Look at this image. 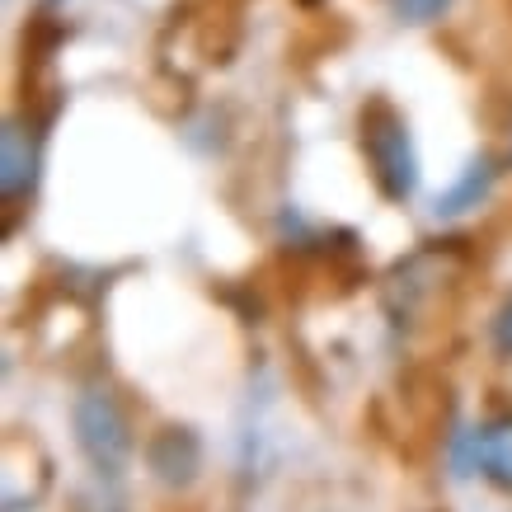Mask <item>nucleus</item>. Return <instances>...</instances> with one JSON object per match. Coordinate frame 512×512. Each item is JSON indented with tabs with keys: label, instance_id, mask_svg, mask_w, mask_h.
I'll list each match as a JSON object with an SVG mask.
<instances>
[{
	"label": "nucleus",
	"instance_id": "f257e3e1",
	"mask_svg": "<svg viewBox=\"0 0 512 512\" xmlns=\"http://www.w3.org/2000/svg\"><path fill=\"white\" fill-rule=\"evenodd\" d=\"M357 132H362V156H367L376 193L404 207L419 193V151H414V132L404 123V113L390 99H367Z\"/></svg>",
	"mask_w": 512,
	"mask_h": 512
},
{
	"label": "nucleus",
	"instance_id": "f03ea898",
	"mask_svg": "<svg viewBox=\"0 0 512 512\" xmlns=\"http://www.w3.org/2000/svg\"><path fill=\"white\" fill-rule=\"evenodd\" d=\"M71 433H76L85 466L99 480H123L127 466H132V451H137V437H132V423H127L123 404L109 386L80 390L76 404H71Z\"/></svg>",
	"mask_w": 512,
	"mask_h": 512
},
{
	"label": "nucleus",
	"instance_id": "7ed1b4c3",
	"mask_svg": "<svg viewBox=\"0 0 512 512\" xmlns=\"http://www.w3.org/2000/svg\"><path fill=\"white\" fill-rule=\"evenodd\" d=\"M141 456H146L151 480H160L165 489H188L202 470V437L193 428H184V423H165V428L146 437Z\"/></svg>",
	"mask_w": 512,
	"mask_h": 512
},
{
	"label": "nucleus",
	"instance_id": "20e7f679",
	"mask_svg": "<svg viewBox=\"0 0 512 512\" xmlns=\"http://www.w3.org/2000/svg\"><path fill=\"white\" fill-rule=\"evenodd\" d=\"M38 170H43V151H38V132L24 118H5L0 132V198L19 202L38 188Z\"/></svg>",
	"mask_w": 512,
	"mask_h": 512
},
{
	"label": "nucleus",
	"instance_id": "39448f33",
	"mask_svg": "<svg viewBox=\"0 0 512 512\" xmlns=\"http://www.w3.org/2000/svg\"><path fill=\"white\" fill-rule=\"evenodd\" d=\"M470 466L480 470L484 480L512 494V414L508 419H494L489 428L470 437Z\"/></svg>",
	"mask_w": 512,
	"mask_h": 512
},
{
	"label": "nucleus",
	"instance_id": "423d86ee",
	"mask_svg": "<svg viewBox=\"0 0 512 512\" xmlns=\"http://www.w3.org/2000/svg\"><path fill=\"white\" fill-rule=\"evenodd\" d=\"M494 174H498L494 156H475L466 170H461V179L437 198V217L451 221V217H461V212H470V207H480V202L489 198V188H494Z\"/></svg>",
	"mask_w": 512,
	"mask_h": 512
},
{
	"label": "nucleus",
	"instance_id": "0eeeda50",
	"mask_svg": "<svg viewBox=\"0 0 512 512\" xmlns=\"http://www.w3.org/2000/svg\"><path fill=\"white\" fill-rule=\"evenodd\" d=\"M447 5L451 0H390L395 19H404V24H433L447 15Z\"/></svg>",
	"mask_w": 512,
	"mask_h": 512
},
{
	"label": "nucleus",
	"instance_id": "6e6552de",
	"mask_svg": "<svg viewBox=\"0 0 512 512\" xmlns=\"http://www.w3.org/2000/svg\"><path fill=\"white\" fill-rule=\"evenodd\" d=\"M489 348H494L503 362L512 357V296L494 311V320H489Z\"/></svg>",
	"mask_w": 512,
	"mask_h": 512
}]
</instances>
